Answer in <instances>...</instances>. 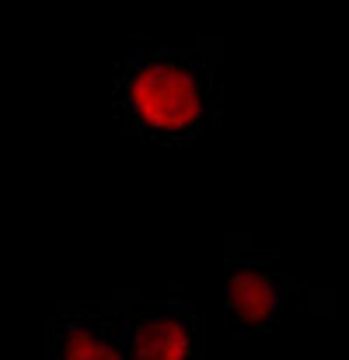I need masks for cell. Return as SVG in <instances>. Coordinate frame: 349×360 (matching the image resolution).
Segmentation results:
<instances>
[{
  "label": "cell",
  "mask_w": 349,
  "mask_h": 360,
  "mask_svg": "<svg viewBox=\"0 0 349 360\" xmlns=\"http://www.w3.org/2000/svg\"><path fill=\"white\" fill-rule=\"evenodd\" d=\"M224 46L203 35L189 46H140L112 77V116L136 140L189 147L220 116Z\"/></svg>",
  "instance_id": "obj_1"
},
{
  "label": "cell",
  "mask_w": 349,
  "mask_h": 360,
  "mask_svg": "<svg viewBox=\"0 0 349 360\" xmlns=\"http://www.w3.org/2000/svg\"><path fill=\"white\" fill-rule=\"evenodd\" d=\"M304 280L283 269L276 252L251 245L248 235H228L224 252V326L231 336L258 340L276 333L290 308L301 304Z\"/></svg>",
  "instance_id": "obj_2"
},
{
  "label": "cell",
  "mask_w": 349,
  "mask_h": 360,
  "mask_svg": "<svg viewBox=\"0 0 349 360\" xmlns=\"http://www.w3.org/2000/svg\"><path fill=\"white\" fill-rule=\"evenodd\" d=\"M122 304L126 290L56 304L46 319V360H129Z\"/></svg>",
  "instance_id": "obj_4"
},
{
  "label": "cell",
  "mask_w": 349,
  "mask_h": 360,
  "mask_svg": "<svg viewBox=\"0 0 349 360\" xmlns=\"http://www.w3.org/2000/svg\"><path fill=\"white\" fill-rule=\"evenodd\" d=\"M122 326L129 360H210L203 315L178 290L168 297L126 290Z\"/></svg>",
  "instance_id": "obj_3"
}]
</instances>
